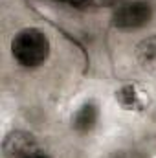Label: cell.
Returning <instances> with one entry per match:
<instances>
[{
    "mask_svg": "<svg viewBox=\"0 0 156 158\" xmlns=\"http://www.w3.org/2000/svg\"><path fill=\"white\" fill-rule=\"evenodd\" d=\"M13 59L26 68L40 66L50 55V40L39 28H24L11 40Z\"/></svg>",
    "mask_w": 156,
    "mask_h": 158,
    "instance_id": "obj_1",
    "label": "cell"
},
{
    "mask_svg": "<svg viewBox=\"0 0 156 158\" xmlns=\"http://www.w3.org/2000/svg\"><path fill=\"white\" fill-rule=\"evenodd\" d=\"M153 19V6L149 2L134 0L121 4L112 15V24L119 30H136Z\"/></svg>",
    "mask_w": 156,
    "mask_h": 158,
    "instance_id": "obj_2",
    "label": "cell"
},
{
    "mask_svg": "<svg viewBox=\"0 0 156 158\" xmlns=\"http://www.w3.org/2000/svg\"><path fill=\"white\" fill-rule=\"evenodd\" d=\"M39 145L33 134L24 131H13L4 140V156L6 158H33L39 155Z\"/></svg>",
    "mask_w": 156,
    "mask_h": 158,
    "instance_id": "obj_3",
    "label": "cell"
},
{
    "mask_svg": "<svg viewBox=\"0 0 156 158\" xmlns=\"http://www.w3.org/2000/svg\"><path fill=\"white\" fill-rule=\"evenodd\" d=\"M134 55H136L138 66L145 74L156 77V35H151L147 39L140 40L138 46H136Z\"/></svg>",
    "mask_w": 156,
    "mask_h": 158,
    "instance_id": "obj_4",
    "label": "cell"
},
{
    "mask_svg": "<svg viewBox=\"0 0 156 158\" xmlns=\"http://www.w3.org/2000/svg\"><path fill=\"white\" fill-rule=\"evenodd\" d=\"M99 118V109L94 101H86L79 107L72 118V125L77 132H90Z\"/></svg>",
    "mask_w": 156,
    "mask_h": 158,
    "instance_id": "obj_5",
    "label": "cell"
},
{
    "mask_svg": "<svg viewBox=\"0 0 156 158\" xmlns=\"http://www.w3.org/2000/svg\"><path fill=\"white\" fill-rule=\"evenodd\" d=\"M116 99L117 103L127 109V110H142L145 105H147V98H145V92L140 90L136 85H125L121 86L116 92Z\"/></svg>",
    "mask_w": 156,
    "mask_h": 158,
    "instance_id": "obj_6",
    "label": "cell"
},
{
    "mask_svg": "<svg viewBox=\"0 0 156 158\" xmlns=\"http://www.w3.org/2000/svg\"><path fill=\"white\" fill-rule=\"evenodd\" d=\"M92 0H64L66 6H72V7H86Z\"/></svg>",
    "mask_w": 156,
    "mask_h": 158,
    "instance_id": "obj_7",
    "label": "cell"
},
{
    "mask_svg": "<svg viewBox=\"0 0 156 158\" xmlns=\"http://www.w3.org/2000/svg\"><path fill=\"white\" fill-rule=\"evenodd\" d=\"M33 158H48V156H46L44 153H39V155H35V156H33Z\"/></svg>",
    "mask_w": 156,
    "mask_h": 158,
    "instance_id": "obj_8",
    "label": "cell"
}]
</instances>
